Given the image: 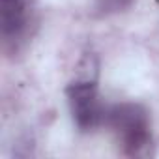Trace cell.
I'll return each instance as SVG.
<instances>
[{
	"label": "cell",
	"mask_w": 159,
	"mask_h": 159,
	"mask_svg": "<svg viewBox=\"0 0 159 159\" xmlns=\"http://www.w3.org/2000/svg\"><path fill=\"white\" fill-rule=\"evenodd\" d=\"M73 122L83 133H90L105 124L107 109L98 96V58L86 52L77 66V75L66 88Z\"/></svg>",
	"instance_id": "cell-1"
},
{
	"label": "cell",
	"mask_w": 159,
	"mask_h": 159,
	"mask_svg": "<svg viewBox=\"0 0 159 159\" xmlns=\"http://www.w3.org/2000/svg\"><path fill=\"white\" fill-rule=\"evenodd\" d=\"M105 124L112 129L122 153L127 157H150L153 153V139L150 129V114L139 103H118L107 109Z\"/></svg>",
	"instance_id": "cell-2"
},
{
	"label": "cell",
	"mask_w": 159,
	"mask_h": 159,
	"mask_svg": "<svg viewBox=\"0 0 159 159\" xmlns=\"http://www.w3.org/2000/svg\"><path fill=\"white\" fill-rule=\"evenodd\" d=\"M32 25L30 0H0V30L6 47H15L28 36Z\"/></svg>",
	"instance_id": "cell-3"
},
{
	"label": "cell",
	"mask_w": 159,
	"mask_h": 159,
	"mask_svg": "<svg viewBox=\"0 0 159 159\" xmlns=\"http://www.w3.org/2000/svg\"><path fill=\"white\" fill-rule=\"evenodd\" d=\"M133 0H96V11L99 15H114L127 10Z\"/></svg>",
	"instance_id": "cell-4"
}]
</instances>
